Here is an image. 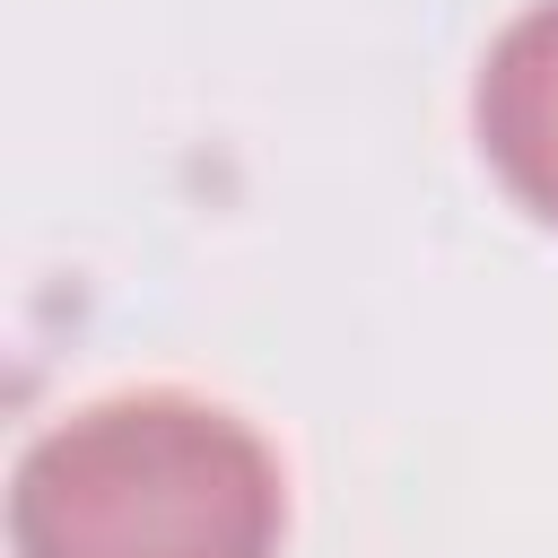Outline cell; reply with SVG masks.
<instances>
[{
  "label": "cell",
  "mask_w": 558,
  "mask_h": 558,
  "mask_svg": "<svg viewBox=\"0 0 558 558\" xmlns=\"http://www.w3.org/2000/svg\"><path fill=\"white\" fill-rule=\"evenodd\" d=\"M471 113H480V148H488L497 183L532 218L558 227V0L523 9L488 44Z\"/></svg>",
  "instance_id": "2"
},
{
  "label": "cell",
  "mask_w": 558,
  "mask_h": 558,
  "mask_svg": "<svg viewBox=\"0 0 558 558\" xmlns=\"http://www.w3.org/2000/svg\"><path fill=\"white\" fill-rule=\"evenodd\" d=\"M270 445L183 392L96 401L44 427L9 480L17 558H279Z\"/></svg>",
  "instance_id": "1"
}]
</instances>
